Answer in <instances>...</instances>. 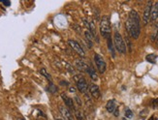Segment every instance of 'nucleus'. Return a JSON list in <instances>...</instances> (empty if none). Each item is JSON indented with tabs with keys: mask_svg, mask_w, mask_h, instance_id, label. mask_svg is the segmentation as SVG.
Listing matches in <instances>:
<instances>
[{
	"mask_svg": "<svg viewBox=\"0 0 158 120\" xmlns=\"http://www.w3.org/2000/svg\"><path fill=\"white\" fill-rule=\"evenodd\" d=\"M125 26L132 38L134 39L139 38L141 33V23H140L139 15H138L136 11L132 10L130 12L127 21H126Z\"/></svg>",
	"mask_w": 158,
	"mask_h": 120,
	"instance_id": "obj_1",
	"label": "nucleus"
},
{
	"mask_svg": "<svg viewBox=\"0 0 158 120\" xmlns=\"http://www.w3.org/2000/svg\"><path fill=\"white\" fill-rule=\"evenodd\" d=\"M100 33L103 37H110L111 35V22L109 16H103L100 22Z\"/></svg>",
	"mask_w": 158,
	"mask_h": 120,
	"instance_id": "obj_2",
	"label": "nucleus"
},
{
	"mask_svg": "<svg viewBox=\"0 0 158 120\" xmlns=\"http://www.w3.org/2000/svg\"><path fill=\"white\" fill-rule=\"evenodd\" d=\"M114 47H116V50L120 53H125L126 52V44L123 40L122 36L120 35L119 32L114 33Z\"/></svg>",
	"mask_w": 158,
	"mask_h": 120,
	"instance_id": "obj_3",
	"label": "nucleus"
},
{
	"mask_svg": "<svg viewBox=\"0 0 158 120\" xmlns=\"http://www.w3.org/2000/svg\"><path fill=\"white\" fill-rule=\"evenodd\" d=\"M74 79L77 82V87L80 92L87 93V91L88 89V83H87V79H85L82 76H80V75L75 76Z\"/></svg>",
	"mask_w": 158,
	"mask_h": 120,
	"instance_id": "obj_4",
	"label": "nucleus"
},
{
	"mask_svg": "<svg viewBox=\"0 0 158 120\" xmlns=\"http://www.w3.org/2000/svg\"><path fill=\"white\" fill-rule=\"evenodd\" d=\"M94 61H95L96 67L99 72L101 74H104L106 72V70H107V65H106L104 58H103L100 54L96 53L95 55H94Z\"/></svg>",
	"mask_w": 158,
	"mask_h": 120,
	"instance_id": "obj_5",
	"label": "nucleus"
},
{
	"mask_svg": "<svg viewBox=\"0 0 158 120\" xmlns=\"http://www.w3.org/2000/svg\"><path fill=\"white\" fill-rule=\"evenodd\" d=\"M68 44H69V46H70V47L73 48L75 51H76L78 54H79L80 56H85V55L84 48H82V46L80 45L77 41H75V40H69Z\"/></svg>",
	"mask_w": 158,
	"mask_h": 120,
	"instance_id": "obj_6",
	"label": "nucleus"
},
{
	"mask_svg": "<svg viewBox=\"0 0 158 120\" xmlns=\"http://www.w3.org/2000/svg\"><path fill=\"white\" fill-rule=\"evenodd\" d=\"M151 10H152V1H148V5H146V8H145L143 15V23L145 24H146L149 21H150Z\"/></svg>",
	"mask_w": 158,
	"mask_h": 120,
	"instance_id": "obj_7",
	"label": "nucleus"
},
{
	"mask_svg": "<svg viewBox=\"0 0 158 120\" xmlns=\"http://www.w3.org/2000/svg\"><path fill=\"white\" fill-rule=\"evenodd\" d=\"M59 111L61 113V115L64 117L65 120H75L74 116L72 115L70 110L66 107H63V106H60L59 107Z\"/></svg>",
	"mask_w": 158,
	"mask_h": 120,
	"instance_id": "obj_8",
	"label": "nucleus"
},
{
	"mask_svg": "<svg viewBox=\"0 0 158 120\" xmlns=\"http://www.w3.org/2000/svg\"><path fill=\"white\" fill-rule=\"evenodd\" d=\"M61 98L63 99V102H64L66 108H68L69 110H75L74 101L70 98V97L66 95L65 93H63V94H61Z\"/></svg>",
	"mask_w": 158,
	"mask_h": 120,
	"instance_id": "obj_9",
	"label": "nucleus"
},
{
	"mask_svg": "<svg viewBox=\"0 0 158 120\" xmlns=\"http://www.w3.org/2000/svg\"><path fill=\"white\" fill-rule=\"evenodd\" d=\"M76 67L80 71H82V72H87L88 69H89V65L85 63L84 60H81V59L76 60Z\"/></svg>",
	"mask_w": 158,
	"mask_h": 120,
	"instance_id": "obj_10",
	"label": "nucleus"
},
{
	"mask_svg": "<svg viewBox=\"0 0 158 120\" xmlns=\"http://www.w3.org/2000/svg\"><path fill=\"white\" fill-rule=\"evenodd\" d=\"M89 92L90 95L93 97L94 99H99L100 96H101V92H100V88L98 85L96 84H92L89 88Z\"/></svg>",
	"mask_w": 158,
	"mask_h": 120,
	"instance_id": "obj_11",
	"label": "nucleus"
},
{
	"mask_svg": "<svg viewBox=\"0 0 158 120\" xmlns=\"http://www.w3.org/2000/svg\"><path fill=\"white\" fill-rule=\"evenodd\" d=\"M106 110H107L108 112H114V110H116V102L114 99L109 100L107 105H106Z\"/></svg>",
	"mask_w": 158,
	"mask_h": 120,
	"instance_id": "obj_12",
	"label": "nucleus"
},
{
	"mask_svg": "<svg viewBox=\"0 0 158 120\" xmlns=\"http://www.w3.org/2000/svg\"><path fill=\"white\" fill-rule=\"evenodd\" d=\"M158 19V1L155 2V4L152 6L151 10V16H150V21H154Z\"/></svg>",
	"mask_w": 158,
	"mask_h": 120,
	"instance_id": "obj_13",
	"label": "nucleus"
},
{
	"mask_svg": "<svg viewBox=\"0 0 158 120\" xmlns=\"http://www.w3.org/2000/svg\"><path fill=\"white\" fill-rule=\"evenodd\" d=\"M85 41H87V44H88V47L92 48V41L94 39V36L92 35V33H91L89 30H85Z\"/></svg>",
	"mask_w": 158,
	"mask_h": 120,
	"instance_id": "obj_14",
	"label": "nucleus"
},
{
	"mask_svg": "<svg viewBox=\"0 0 158 120\" xmlns=\"http://www.w3.org/2000/svg\"><path fill=\"white\" fill-rule=\"evenodd\" d=\"M157 59V55L155 53H149L146 56V60L149 63H155Z\"/></svg>",
	"mask_w": 158,
	"mask_h": 120,
	"instance_id": "obj_15",
	"label": "nucleus"
},
{
	"mask_svg": "<svg viewBox=\"0 0 158 120\" xmlns=\"http://www.w3.org/2000/svg\"><path fill=\"white\" fill-rule=\"evenodd\" d=\"M87 73L89 74V76H90V79H92V81H98V77H97V74H96V72H95V71H94V70H93L91 67H89V69H88Z\"/></svg>",
	"mask_w": 158,
	"mask_h": 120,
	"instance_id": "obj_16",
	"label": "nucleus"
},
{
	"mask_svg": "<svg viewBox=\"0 0 158 120\" xmlns=\"http://www.w3.org/2000/svg\"><path fill=\"white\" fill-rule=\"evenodd\" d=\"M40 73H41L42 75L44 76L45 78L47 79L49 81H51V82L53 81V79H51V75H50V74H49V73L47 72V70H46L45 68H42V69H40Z\"/></svg>",
	"mask_w": 158,
	"mask_h": 120,
	"instance_id": "obj_17",
	"label": "nucleus"
},
{
	"mask_svg": "<svg viewBox=\"0 0 158 120\" xmlns=\"http://www.w3.org/2000/svg\"><path fill=\"white\" fill-rule=\"evenodd\" d=\"M108 47H109V48L111 50L112 54H113V56L114 57V48H113V43H112V38H111V36H110V37H108Z\"/></svg>",
	"mask_w": 158,
	"mask_h": 120,
	"instance_id": "obj_18",
	"label": "nucleus"
},
{
	"mask_svg": "<svg viewBox=\"0 0 158 120\" xmlns=\"http://www.w3.org/2000/svg\"><path fill=\"white\" fill-rule=\"evenodd\" d=\"M48 90L50 91L51 93H55V92H57V87L53 83V82H51V84H50V86H49Z\"/></svg>",
	"mask_w": 158,
	"mask_h": 120,
	"instance_id": "obj_19",
	"label": "nucleus"
},
{
	"mask_svg": "<svg viewBox=\"0 0 158 120\" xmlns=\"http://www.w3.org/2000/svg\"><path fill=\"white\" fill-rule=\"evenodd\" d=\"M76 117L79 120H85V115H84V113H82V111H81V110L76 111Z\"/></svg>",
	"mask_w": 158,
	"mask_h": 120,
	"instance_id": "obj_20",
	"label": "nucleus"
},
{
	"mask_svg": "<svg viewBox=\"0 0 158 120\" xmlns=\"http://www.w3.org/2000/svg\"><path fill=\"white\" fill-rule=\"evenodd\" d=\"M125 117H127L128 119H130L133 117V112H132L131 110H129V108H126L125 110Z\"/></svg>",
	"mask_w": 158,
	"mask_h": 120,
	"instance_id": "obj_21",
	"label": "nucleus"
},
{
	"mask_svg": "<svg viewBox=\"0 0 158 120\" xmlns=\"http://www.w3.org/2000/svg\"><path fill=\"white\" fill-rule=\"evenodd\" d=\"M152 107L154 108H156L158 107V99H154L153 101H152Z\"/></svg>",
	"mask_w": 158,
	"mask_h": 120,
	"instance_id": "obj_22",
	"label": "nucleus"
},
{
	"mask_svg": "<svg viewBox=\"0 0 158 120\" xmlns=\"http://www.w3.org/2000/svg\"><path fill=\"white\" fill-rule=\"evenodd\" d=\"M2 4H4L5 6H10L11 5V2L10 1H1Z\"/></svg>",
	"mask_w": 158,
	"mask_h": 120,
	"instance_id": "obj_23",
	"label": "nucleus"
},
{
	"mask_svg": "<svg viewBox=\"0 0 158 120\" xmlns=\"http://www.w3.org/2000/svg\"><path fill=\"white\" fill-rule=\"evenodd\" d=\"M60 83H61V85H63V86H65V85H68V82H66V81H61Z\"/></svg>",
	"mask_w": 158,
	"mask_h": 120,
	"instance_id": "obj_24",
	"label": "nucleus"
},
{
	"mask_svg": "<svg viewBox=\"0 0 158 120\" xmlns=\"http://www.w3.org/2000/svg\"><path fill=\"white\" fill-rule=\"evenodd\" d=\"M70 92H72V93L76 92V89H75L74 87H71V88H70Z\"/></svg>",
	"mask_w": 158,
	"mask_h": 120,
	"instance_id": "obj_25",
	"label": "nucleus"
},
{
	"mask_svg": "<svg viewBox=\"0 0 158 120\" xmlns=\"http://www.w3.org/2000/svg\"><path fill=\"white\" fill-rule=\"evenodd\" d=\"M149 120H156V118H155L154 116H151L150 118H149Z\"/></svg>",
	"mask_w": 158,
	"mask_h": 120,
	"instance_id": "obj_26",
	"label": "nucleus"
},
{
	"mask_svg": "<svg viewBox=\"0 0 158 120\" xmlns=\"http://www.w3.org/2000/svg\"><path fill=\"white\" fill-rule=\"evenodd\" d=\"M18 120H25V119L22 118V117H19V118H18Z\"/></svg>",
	"mask_w": 158,
	"mask_h": 120,
	"instance_id": "obj_27",
	"label": "nucleus"
},
{
	"mask_svg": "<svg viewBox=\"0 0 158 120\" xmlns=\"http://www.w3.org/2000/svg\"><path fill=\"white\" fill-rule=\"evenodd\" d=\"M55 120H63V119H61V118H56Z\"/></svg>",
	"mask_w": 158,
	"mask_h": 120,
	"instance_id": "obj_28",
	"label": "nucleus"
},
{
	"mask_svg": "<svg viewBox=\"0 0 158 120\" xmlns=\"http://www.w3.org/2000/svg\"><path fill=\"white\" fill-rule=\"evenodd\" d=\"M156 40H157V44H158V35H157V38H156Z\"/></svg>",
	"mask_w": 158,
	"mask_h": 120,
	"instance_id": "obj_29",
	"label": "nucleus"
}]
</instances>
